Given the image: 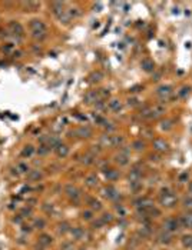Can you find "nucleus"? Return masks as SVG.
I'll return each mask as SVG.
<instances>
[{
    "mask_svg": "<svg viewBox=\"0 0 192 250\" xmlns=\"http://www.w3.org/2000/svg\"><path fill=\"white\" fill-rule=\"evenodd\" d=\"M33 227L35 229H45L46 227V222L43 219H36L35 223H33Z\"/></svg>",
    "mask_w": 192,
    "mask_h": 250,
    "instance_id": "25",
    "label": "nucleus"
},
{
    "mask_svg": "<svg viewBox=\"0 0 192 250\" xmlns=\"http://www.w3.org/2000/svg\"><path fill=\"white\" fill-rule=\"evenodd\" d=\"M103 196H105V197H108V199H116L119 194H118V192H116V189H115V187H112V186H108L105 190H103Z\"/></svg>",
    "mask_w": 192,
    "mask_h": 250,
    "instance_id": "6",
    "label": "nucleus"
},
{
    "mask_svg": "<svg viewBox=\"0 0 192 250\" xmlns=\"http://www.w3.org/2000/svg\"><path fill=\"white\" fill-rule=\"evenodd\" d=\"M161 200H162V203H163V206L166 204V206H172L175 203V196L169 192V190H162V196H161Z\"/></svg>",
    "mask_w": 192,
    "mask_h": 250,
    "instance_id": "1",
    "label": "nucleus"
},
{
    "mask_svg": "<svg viewBox=\"0 0 192 250\" xmlns=\"http://www.w3.org/2000/svg\"><path fill=\"white\" fill-rule=\"evenodd\" d=\"M16 169H17L20 173H29V172H30V170H29V166H27V163H24V162H20Z\"/></svg>",
    "mask_w": 192,
    "mask_h": 250,
    "instance_id": "26",
    "label": "nucleus"
},
{
    "mask_svg": "<svg viewBox=\"0 0 192 250\" xmlns=\"http://www.w3.org/2000/svg\"><path fill=\"white\" fill-rule=\"evenodd\" d=\"M86 184H87V186H90V187L96 186V184H98V177H96L95 174H90V176H87V177H86Z\"/></svg>",
    "mask_w": 192,
    "mask_h": 250,
    "instance_id": "24",
    "label": "nucleus"
},
{
    "mask_svg": "<svg viewBox=\"0 0 192 250\" xmlns=\"http://www.w3.org/2000/svg\"><path fill=\"white\" fill-rule=\"evenodd\" d=\"M163 130H169L171 127H172V124H171V122L169 120H165V122H162V126H161Z\"/></svg>",
    "mask_w": 192,
    "mask_h": 250,
    "instance_id": "35",
    "label": "nucleus"
},
{
    "mask_svg": "<svg viewBox=\"0 0 192 250\" xmlns=\"http://www.w3.org/2000/svg\"><path fill=\"white\" fill-rule=\"evenodd\" d=\"M50 151V147L47 146V144H42L39 149H37V153L40 154V156H45V154H47Z\"/></svg>",
    "mask_w": 192,
    "mask_h": 250,
    "instance_id": "28",
    "label": "nucleus"
},
{
    "mask_svg": "<svg viewBox=\"0 0 192 250\" xmlns=\"http://www.w3.org/2000/svg\"><path fill=\"white\" fill-rule=\"evenodd\" d=\"M154 147H155V150H158V151H168V150H169L168 143H166L165 140H161V139L154 140Z\"/></svg>",
    "mask_w": 192,
    "mask_h": 250,
    "instance_id": "3",
    "label": "nucleus"
},
{
    "mask_svg": "<svg viewBox=\"0 0 192 250\" xmlns=\"http://www.w3.org/2000/svg\"><path fill=\"white\" fill-rule=\"evenodd\" d=\"M105 223L102 222V219H99L98 222H93V229H101V226H103Z\"/></svg>",
    "mask_w": 192,
    "mask_h": 250,
    "instance_id": "37",
    "label": "nucleus"
},
{
    "mask_svg": "<svg viewBox=\"0 0 192 250\" xmlns=\"http://www.w3.org/2000/svg\"><path fill=\"white\" fill-rule=\"evenodd\" d=\"M70 232H72V234H73V237H75V239H77V240H80V239L85 236L83 229H80V227H75V229H72Z\"/></svg>",
    "mask_w": 192,
    "mask_h": 250,
    "instance_id": "17",
    "label": "nucleus"
},
{
    "mask_svg": "<svg viewBox=\"0 0 192 250\" xmlns=\"http://www.w3.org/2000/svg\"><path fill=\"white\" fill-rule=\"evenodd\" d=\"M118 213H121V217H123L125 215H126V210L123 209L122 206H118Z\"/></svg>",
    "mask_w": 192,
    "mask_h": 250,
    "instance_id": "41",
    "label": "nucleus"
},
{
    "mask_svg": "<svg viewBox=\"0 0 192 250\" xmlns=\"http://www.w3.org/2000/svg\"><path fill=\"white\" fill-rule=\"evenodd\" d=\"M22 219H23V216H22V215H19V216H16L15 219H13V222H15V223H17V224H20V223H22Z\"/></svg>",
    "mask_w": 192,
    "mask_h": 250,
    "instance_id": "42",
    "label": "nucleus"
},
{
    "mask_svg": "<svg viewBox=\"0 0 192 250\" xmlns=\"http://www.w3.org/2000/svg\"><path fill=\"white\" fill-rule=\"evenodd\" d=\"M109 109H112V110L118 112V110L121 109V101H119V100H116V99L110 100V101H109Z\"/></svg>",
    "mask_w": 192,
    "mask_h": 250,
    "instance_id": "23",
    "label": "nucleus"
},
{
    "mask_svg": "<svg viewBox=\"0 0 192 250\" xmlns=\"http://www.w3.org/2000/svg\"><path fill=\"white\" fill-rule=\"evenodd\" d=\"M89 204L92 207V210H101L102 209V204L99 200H95V199H89Z\"/></svg>",
    "mask_w": 192,
    "mask_h": 250,
    "instance_id": "22",
    "label": "nucleus"
},
{
    "mask_svg": "<svg viewBox=\"0 0 192 250\" xmlns=\"http://www.w3.org/2000/svg\"><path fill=\"white\" fill-rule=\"evenodd\" d=\"M112 220H113V216H112L110 213H103V216H102V222H103L105 224L106 223H110Z\"/></svg>",
    "mask_w": 192,
    "mask_h": 250,
    "instance_id": "32",
    "label": "nucleus"
},
{
    "mask_svg": "<svg viewBox=\"0 0 192 250\" xmlns=\"http://www.w3.org/2000/svg\"><path fill=\"white\" fill-rule=\"evenodd\" d=\"M57 230H59V233L65 234V233H68V232H70L72 229H70V224L68 223V222H62V223H59Z\"/></svg>",
    "mask_w": 192,
    "mask_h": 250,
    "instance_id": "15",
    "label": "nucleus"
},
{
    "mask_svg": "<svg viewBox=\"0 0 192 250\" xmlns=\"http://www.w3.org/2000/svg\"><path fill=\"white\" fill-rule=\"evenodd\" d=\"M75 134H77L79 137H89V136L92 134V130H90L89 127H80V129H77V130L75 132Z\"/></svg>",
    "mask_w": 192,
    "mask_h": 250,
    "instance_id": "12",
    "label": "nucleus"
},
{
    "mask_svg": "<svg viewBox=\"0 0 192 250\" xmlns=\"http://www.w3.org/2000/svg\"><path fill=\"white\" fill-rule=\"evenodd\" d=\"M115 162H116V163H119L121 166H125V165H128V162H129V160H128V156H125V154H121V153H119V154L115 157Z\"/></svg>",
    "mask_w": 192,
    "mask_h": 250,
    "instance_id": "19",
    "label": "nucleus"
},
{
    "mask_svg": "<svg viewBox=\"0 0 192 250\" xmlns=\"http://www.w3.org/2000/svg\"><path fill=\"white\" fill-rule=\"evenodd\" d=\"M85 101H86V103H93V101H96V92H89L86 96H85Z\"/></svg>",
    "mask_w": 192,
    "mask_h": 250,
    "instance_id": "27",
    "label": "nucleus"
},
{
    "mask_svg": "<svg viewBox=\"0 0 192 250\" xmlns=\"http://www.w3.org/2000/svg\"><path fill=\"white\" fill-rule=\"evenodd\" d=\"M33 153H35V147H33V146H26V147L23 149V151H22V156H23V157H30Z\"/></svg>",
    "mask_w": 192,
    "mask_h": 250,
    "instance_id": "21",
    "label": "nucleus"
},
{
    "mask_svg": "<svg viewBox=\"0 0 192 250\" xmlns=\"http://www.w3.org/2000/svg\"><path fill=\"white\" fill-rule=\"evenodd\" d=\"M189 192L192 193V183H191V186H189Z\"/></svg>",
    "mask_w": 192,
    "mask_h": 250,
    "instance_id": "47",
    "label": "nucleus"
},
{
    "mask_svg": "<svg viewBox=\"0 0 192 250\" xmlns=\"http://www.w3.org/2000/svg\"><path fill=\"white\" fill-rule=\"evenodd\" d=\"M30 27H32L33 32H35V30H46L45 23H43L42 20H39V19H33V20L30 22Z\"/></svg>",
    "mask_w": 192,
    "mask_h": 250,
    "instance_id": "7",
    "label": "nucleus"
},
{
    "mask_svg": "<svg viewBox=\"0 0 192 250\" xmlns=\"http://www.w3.org/2000/svg\"><path fill=\"white\" fill-rule=\"evenodd\" d=\"M179 229V220H176V219H168L166 222H165V230L166 232H176Z\"/></svg>",
    "mask_w": 192,
    "mask_h": 250,
    "instance_id": "2",
    "label": "nucleus"
},
{
    "mask_svg": "<svg viewBox=\"0 0 192 250\" xmlns=\"http://www.w3.org/2000/svg\"><path fill=\"white\" fill-rule=\"evenodd\" d=\"M182 243H184V246L185 247H192V236H184L182 237Z\"/></svg>",
    "mask_w": 192,
    "mask_h": 250,
    "instance_id": "29",
    "label": "nucleus"
},
{
    "mask_svg": "<svg viewBox=\"0 0 192 250\" xmlns=\"http://www.w3.org/2000/svg\"><path fill=\"white\" fill-rule=\"evenodd\" d=\"M82 217H83V220H92L93 212H92V210H85V212L82 213Z\"/></svg>",
    "mask_w": 192,
    "mask_h": 250,
    "instance_id": "31",
    "label": "nucleus"
},
{
    "mask_svg": "<svg viewBox=\"0 0 192 250\" xmlns=\"http://www.w3.org/2000/svg\"><path fill=\"white\" fill-rule=\"evenodd\" d=\"M96 107H98V109H103V107H105L103 101H101V100H99V101H96Z\"/></svg>",
    "mask_w": 192,
    "mask_h": 250,
    "instance_id": "44",
    "label": "nucleus"
},
{
    "mask_svg": "<svg viewBox=\"0 0 192 250\" xmlns=\"http://www.w3.org/2000/svg\"><path fill=\"white\" fill-rule=\"evenodd\" d=\"M182 204H184L185 207H192V197H191V196H189V197L186 196L185 199L182 200Z\"/></svg>",
    "mask_w": 192,
    "mask_h": 250,
    "instance_id": "33",
    "label": "nucleus"
},
{
    "mask_svg": "<svg viewBox=\"0 0 192 250\" xmlns=\"http://www.w3.org/2000/svg\"><path fill=\"white\" fill-rule=\"evenodd\" d=\"M129 177H131V182H139V177H140V172L139 169H132L131 170V174H129Z\"/></svg>",
    "mask_w": 192,
    "mask_h": 250,
    "instance_id": "16",
    "label": "nucleus"
},
{
    "mask_svg": "<svg viewBox=\"0 0 192 250\" xmlns=\"http://www.w3.org/2000/svg\"><path fill=\"white\" fill-rule=\"evenodd\" d=\"M27 177H29V180H39V179H42V173L39 170H30L27 173Z\"/></svg>",
    "mask_w": 192,
    "mask_h": 250,
    "instance_id": "18",
    "label": "nucleus"
},
{
    "mask_svg": "<svg viewBox=\"0 0 192 250\" xmlns=\"http://www.w3.org/2000/svg\"><path fill=\"white\" fill-rule=\"evenodd\" d=\"M132 147H133L135 150H143V147H145V143H143V142H140V140H136V142H133Z\"/></svg>",
    "mask_w": 192,
    "mask_h": 250,
    "instance_id": "30",
    "label": "nucleus"
},
{
    "mask_svg": "<svg viewBox=\"0 0 192 250\" xmlns=\"http://www.w3.org/2000/svg\"><path fill=\"white\" fill-rule=\"evenodd\" d=\"M54 150H56V154H57L59 157H66V156H68V153H69V147H68V146H65V144L57 146Z\"/></svg>",
    "mask_w": 192,
    "mask_h": 250,
    "instance_id": "11",
    "label": "nucleus"
},
{
    "mask_svg": "<svg viewBox=\"0 0 192 250\" xmlns=\"http://www.w3.org/2000/svg\"><path fill=\"white\" fill-rule=\"evenodd\" d=\"M189 90H191V87H182V90L179 92V96H181V97H185V96L189 93Z\"/></svg>",
    "mask_w": 192,
    "mask_h": 250,
    "instance_id": "36",
    "label": "nucleus"
},
{
    "mask_svg": "<svg viewBox=\"0 0 192 250\" xmlns=\"http://www.w3.org/2000/svg\"><path fill=\"white\" fill-rule=\"evenodd\" d=\"M179 222L185 226V227H189V229H192V212H189V213H186L185 216H182L181 219H179Z\"/></svg>",
    "mask_w": 192,
    "mask_h": 250,
    "instance_id": "9",
    "label": "nucleus"
},
{
    "mask_svg": "<svg viewBox=\"0 0 192 250\" xmlns=\"http://www.w3.org/2000/svg\"><path fill=\"white\" fill-rule=\"evenodd\" d=\"M50 243H52V237L49 234H42L39 237V244L40 246H49Z\"/></svg>",
    "mask_w": 192,
    "mask_h": 250,
    "instance_id": "13",
    "label": "nucleus"
},
{
    "mask_svg": "<svg viewBox=\"0 0 192 250\" xmlns=\"http://www.w3.org/2000/svg\"><path fill=\"white\" fill-rule=\"evenodd\" d=\"M102 92H101V94L103 96V97H106V96H109V90H106V89H101Z\"/></svg>",
    "mask_w": 192,
    "mask_h": 250,
    "instance_id": "45",
    "label": "nucleus"
},
{
    "mask_svg": "<svg viewBox=\"0 0 192 250\" xmlns=\"http://www.w3.org/2000/svg\"><path fill=\"white\" fill-rule=\"evenodd\" d=\"M32 36L36 40H43V39H46V30H35Z\"/></svg>",
    "mask_w": 192,
    "mask_h": 250,
    "instance_id": "20",
    "label": "nucleus"
},
{
    "mask_svg": "<svg viewBox=\"0 0 192 250\" xmlns=\"http://www.w3.org/2000/svg\"><path fill=\"white\" fill-rule=\"evenodd\" d=\"M169 234H161V242H163V243H169Z\"/></svg>",
    "mask_w": 192,
    "mask_h": 250,
    "instance_id": "40",
    "label": "nucleus"
},
{
    "mask_svg": "<svg viewBox=\"0 0 192 250\" xmlns=\"http://www.w3.org/2000/svg\"><path fill=\"white\" fill-rule=\"evenodd\" d=\"M20 215H22L23 217L30 216V215H32V209H30V207H24V209L22 210V213H20Z\"/></svg>",
    "mask_w": 192,
    "mask_h": 250,
    "instance_id": "34",
    "label": "nucleus"
},
{
    "mask_svg": "<svg viewBox=\"0 0 192 250\" xmlns=\"http://www.w3.org/2000/svg\"><path fill=\"white\" fill-rule=\"evenodd\" d=\"M158 94H159L161 97H168V96L172 94V87H171V86H161V87L158 89Z\"/></svg>",
    "mask_w": 192,
    "mask_h": 250,
    "instance_id": "8",
    "label": "nucleus"
},
{
    "mask_svg": "<svg viewBox=\"0 0 192 250\" xmlns=\"http://www.w3.org/2000/svg\"><path fill=\"white\" fill-rule=\"evenodd\" d=\"M106 173V177H108V180H110V182H113V180H116L118 177H119V173H118V170H113V169H109L108 172H105Z\"/></svg>",
    "mask_w": 192,
    "mask_h": 250,
    "instance_id": "14",
    "label": "nucleus"
},
{
    "mask_svg": "<svg viewBox=\"0 0 192 250\" xmlns=\"http://www.w3.org/2000/svg\"><path fill=\"white\" fill-rule=\"evenodd\" d=\"M37 250H42V249H37Z\"/></svg>",
    "mask_w": 192,
    "mask_h": 250,
    "instance_id": "48",
    "label": "nucleus"
},
{
    "mask_svg": "<svg viewBox=\"0 0 192 250\" xmlns=\"http://www.w3.org/2000/svg\"><path fill=\"white\" fill-rule=\"evenodd\" d=\"M9 29L12 30L13 34H19V36H23V27L19 22H10L9 23Z\"/></svg>",
    "mask_w": 192,
    "mask_h": 250,
    "instance_id": "4",
    "label": "nucleus"
},
{
    "mask_svg": "<svg viewBox=\"0 0 192 250\" xmlns=\"http://www.w3.org/2000/svg\"><path fill=\"white\" fill-rule=\"evenodd\" d=\"M142 67H143V70L145 72H154L155 70V65H154V62L152 60H149V59H145V60H142Z\"/></svg>",
    "mask_w": 192,
    "mask_h": 250,
    "instance_id": "10",
    "label": "nucleus"
},
{
    "mask_svg": "<svg viewBox=\"0 0 192 250\" xmlns=\"http://www.w3.org/2000/svg\"><path fill=\"white\" fill-rule=\"evenodd\" d=\"M129 104H131V106H135V104H138V100L136 99H129Z\"/></svg>",
    "mask_w": 192,
    "mask_h": 250,
    "instance_id": "46",
    "label": "nucleus"
},
{
    "mask_svg": "<svg viewBox=\"0 0 192 250\" xmlns=\"http://www.w3.org/2000/svg\"><path fill=\"white\" fill-rule=\"evenodd\" d=\"M33 229H32V226H29V224H23L22 226V232H24V233H30Z\"/></svg>",
    "mask_w": 192,
    "mask_h": 250,
    "instance_id": "38",
    "label": "nucleus"
},
{
    "mask_svg": "<svg viewBox=\"0 0 192 250\" xmlns=\"http://www.w3.org/2000/svg\"><path fill=\"white\" fill-rule=\"evenodd\" d=\"M65 192H66V194L69 196L70 199H77V197H79V190H77L75 186H72V184H68V186H66Z\"/></svg>",
    "mask_w": 192,
    "mask_h": 250,
    "instance_id": "5",
    "label": "nucleus"
},
{
    "mask_svg": "<svg viewBox=\"0 0 192 250\" xmlns=\"http://www.w3.org/2000/svg\"><path fill=\"white\" fill-rule=\"evenodd\" d=\"M186 180H188V173H182V174L179 176V182H181V183H185Z\"/></svg>",
    "mask_w": 192,
    "mask_h": 250,
    "instance_id": "39",
    "label": "nucleus"
},
{
    "mask_svg": "<svg viewBox=\"0 0 192 250\" xmlns=\"http://www.w3.org/2000/svg\"><path fill=\"white\" fill-rule=\"evenodd\" d=\"M93 160H92V157H89V156H86V157H83V163H86V165H90Z\"/></svg>",
    "mask_w": 192,
    "mask_h": 250,
    "instance_id": "43",
    "label": "nucleus"
}]
</instances>
